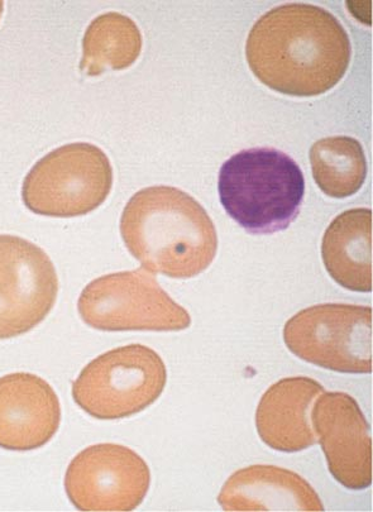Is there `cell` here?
<instances>
[{"label": "cell", "mask_w": 373, "mask_h": 512, "mask_svg": "<svg viewBox=\"0 0 373 512\" xmlns=\"http://www.w3.org/2000/svg\"><path fill=\"white\" fill-rule=\"evenodd\" d=\"M351 41L332 13L313 4H284L263 14L247 38L253 75L290 97H317L333 89L351 62Z\"/></svg>", "instance_id": "obj_1"}, {"label": "cell", "mask_w": 373, "mask_h": 512, "mask_svg": "<svg viewBox=\"0 0 373 512\" xmlns=\"http://www.w3.org/2000/svg\"><path fill=\"white\" fill-rule=\"evenodd\" d=\"M121 234L143 269L171 279L202 274L218 251L207 210L171 186H151L133 195L123 210Z\"/></svg>", "instance_id": "obj_2"}, {"label": "cell", "mask_w": 373, "mask_h": 512, "mask_svg": "<svg viewBox=\"0 0 373 512\" xmlns=\"http://www.w3.org/2000/svg\"><path fill=\"white\" fill-rule=\"evenodd\" d=\"M218 191L229 217L247 233L272 234L284 231L298 217L305 180L286 153L251 148L224 162Z\"/></svg>", "instance_id": "obj_3"}, {"label": "cell", "mask_w": 373, "mask_h": 512, "mask_svg": "<svg viewBox=\"0 0 373 512\" xmlns=\"http://www.w3.org/2000/svg\"><path fill=\"white\" fill-rule=\"evenodd\" d=\"M166 382L159 354L142 344H129L86 365L73 384V397L95 419H126L155 403Z\"/></svg>", "instance_id": "obj_4"}, {"label": "cell", "mask_w": 373, "mask_h": 512, "mask_svg": "<svg viewBox=\"0 0 373 512\" xmlns=\"http://www.w3.org/2000/svg\"><path fill=\"white\" fill-rule=\"evenodd\" d=\"M108 156L90 143H71L37 162L23 183V203L45 217L73 218L100 207L111 193Z\"/></svg>", "instance_id": "obj_5"}, {"label": "cell", "mask_w": 373, "mask_h": 512, "mask_svg": "<svg viewBox=\"0 0 373 512\" xmlns=\"http://www.w3.org/2000/svg\"><path fill=\"white\" fill-rule=\"evenodd\" d=\"M81 319L104 332H180L191 318L146 270L116 272L90 282L78 303Z\"/></svg>", "instance_id": "obj_6"}, {"label": "cell", "mask_w": 373, "mask_h": 512, "mask_svg": "<svg viewBox=\"0 0 373 512\" xmlns=\"http://www.w3.org/2000/svg\"><path fill=\"white\" fill-rule=\"evenodd\" d=\"M372 315L370 306H310L285 324L284 341L291 353L312 365L341 373H371Z\"/></svg>", "instance_id": "obj_7"}, {"label": "cell", "mask_w": 373, "mask_h": 512, "mask_svg": "<svg viewBox=\"0 0 373 512\" xmlns=\"http://www.w3.org/2000/svg\"><path fill=\"white\" fill-rule=\"evenodd\" d=\"M151 472L145 459L121 444H95L69 464L65 490L80 511H133L145 500Z\"/></svg>", "instance_id": "obj_8"}, {"label": "cell", "mask_w": 373, "mask_h": 512, "mask_svg": "<svg viewBox=\"0 0 373 512\" xmlns=\"http://www.w3.org/2000/svg\"><path fill=\"white\" fill-rule=\"evenodd\" d=\"M59 277L41 247L21 237L0 236V339L31 332L51 313Z\"/></svg>", "instance_id": "obj_9"}, {"label": "cell", "mask_w": 373, "mask_h": 512, "mask_svg": "<svg viewBox=\"0 0 373 512\" xmlns=\"http://www.w3.org/2000/svg\"><path fill=\"white\" fill-rule=\"evenodd\" d=\"M329 472L348 490L372 485V438L360 406L344 392H323L310 413Z\"/></svg>", "instance_id": "obj_10"}, {"label": "cell", "mask_w": 373, "mask_h": 512, "mask_svg": "<svg viewBox=\"0 0 373 512\" xmlns=\"http://www.w3.org/2000/svg\"><path fill=\"white\" fill-rule=\"evenodd\" d=\"M60 423L59 397L49 382L28 372L0 377V448L35 451L55 437Z\"/></svg>", "instance_id": "obj_11"}, {"label": "cell", "mask_w": 373, "mask_h": 512, "mask_svg": "<svg viewBox=\"0 0 373 512\" xmlns=\"http://www.w3.org/2000/svg\"><path fill=\"white\" fill-rule=\"evenodd\" d=\"M324 392L309 377L282 378L261 397L256 411V427L262 442L275 451L295 453L318 443L310 413Z\"/></svg>", "instance_id": "obj_12"}, {"label": "cell", "mask_w": 373, "mask_h": 512, "mask_svg": "<svg viewBox=\"0 0 373 512\" xmlns=\"http://www.w3.org/2000/svg\"><path fill=\"white\" fill-rule=\"evenodd\" d=\"M218 502L224 511H324L308 481L269 464H255L233 473Z\"/></svg>", "instance_id": "obj_13"}, {"label": "cell", "mask_w": 373, "mask_h": 512, "mask_svg": "<svg viewBox=\"0 0 373 512\" xmlns=\"http://www.w3.org/2000/svg\"><path fill=\"white\" fill-rule=\"evenodd\" d=\"M325 269L344 289L372 291V210L351 209L339 214L324 233Z\"/></svg>", "instance_id": "obj_14"}, {"label": "cell", "mask_w": 373, "mask_h": 512, "mask_svg": "<svg viewBox=\"0 0 373 512\" xmlns=\"http://www.w3.org/2000/svg\"><path fill=\"white\" fill-rule=\"evenodd\" d=\"M141 50L142 35L135 21L124 14L105 13L95 18L85 32L80 70L98 76L108 69H128Z\"/></svg>", "instance_id": "obj_15"}, {"label": "cell", "mask_w": 373, "mask_h": 512, "mask_svg": "<svg viewBox=\"0 0 373 512\" xmlns=\"http://www.w3.org/2000/svg\"><path fill=\"white\" fill-rule=\"evenodd\" d=\"M309 157L315 183L331 198H348L365 184V151L355 138H323L310 148Z\"/></svg>", "instance_id": "obj_16"}, {"label": "cell", "mask_w": 373, "mask_h": 512, "mask_svg": "<svg viewBox=\"0 0 373 512\" xmlns=\"http://www.w3.org/2000/svg\"><path fill=\"white\" fill-rule=\"evenodd\" d=\"M2 12H3V2H2V0H0V16H2Z\"/></svg>", "instance_id": "obj_17"}]
</instances>
